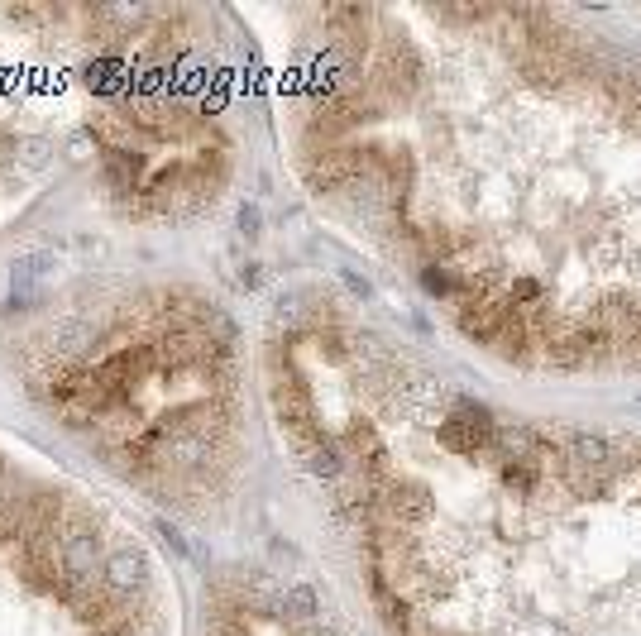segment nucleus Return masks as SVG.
<instances>
[{
    "mask_svg": "<svg viewBox=\"0 0 641 636\" xmlns=\"http://www.w3.org/2000/svg\"><path fill=\"white\" fill-rule=\"evenodd\" d=\"M15 503V479H10V469H5V460H0V507Z\"/></svg>",
    "mask_w": 641,
    "mask_h": 636,
    "instance_id": "nucleus-5",
    "label": "nucleus"
},
{
    "mask_svg": "<svg viewBox=\"0 0 641 636\" xmlns=\"http://www.w3.org/2000/svg\"><path fill=\"white\" fill-rule=\"evenodd\" d=\"M87 82L96 91H115V87H120V63H111V58H91V63H87Z\"/></svg>",
    "mask_w": 641,
    "mask_h": 636,
    "instance_id": "nucleus-3",
    "label": "nucleus"
},
{
    "mask_svg": "<svg viewBox=\"0 0 641 636\" xmlns=\"http://www.w3.org/2000/svg\"><path fill=\"white\" fill-rule=\"evenodd\" d=\"M240 225H244V235H254V225H259V211H254V206H244V211H240Z\"/></svg>",
    "mask_w": 641,
    "mask_h": 636,
    "instance_id": "nucleus-6",
    "label": "nucleus"
},
{
    "mask_svg": "<svg viewBox=\"0 0 641 636\" xmlns=\"http://www.w3.org/2000/svg\"><path fill=\"white\" fill-rule=\"evenodd\" d=\"M144 555L134 546H115V550H106V570H101V579H106V589L111 593H120V598H130V593H139L144 589Z\"/></svg>",
    "mask_w": 641,
    "mask_h": 636,
    "instance_id": "nucleus-1",
    "label": "nucleus"
},
{
    "mask_svg": "<svg viewBox=\"0 0 641 636\" xmlns=\"http://www.w3.org/2000/svg\"><path fill=\"white\" fill-rule=\"evenodd\" d=\"M283 613L297 617V622H307V617L321 613V598H316L311 584H288V589H283Z\"/></svg>",
    "mask_w": 641,
    "mask_h": 636,
    "instance_id": "nucleus-2",
    "label": "nucleus"
},
{
    "mask_svg": "<svg viewBox=\"0 0 641 636\" xmlns=\"http://www.w3.org/2000/svg\"><path fill=\"white\" fill-rule=\"evenodd\" d=\"M15 154H20L24 168H44L53 149H48V139H39V134H24L20 144H15Z\"/></svg>",
    "mask_w": 641,
    "mask_h": 636,
    "instance_id": "nucleus-4",
    "label": "nucleus"
}]
</instances>
